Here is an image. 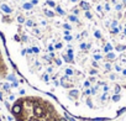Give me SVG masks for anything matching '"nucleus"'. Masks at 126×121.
Instances as JSON below:
<instances>
[{
    "label": "nucleus",
    "instance_id": "nucleus-1",
    "mask_svg": "<svg viewBox=\"0 0 126 121\" xmlns=\"http://www.w3.org/2000/svg\"><path fill=\"white\" fill-rule=\"evenodd\" d=\"M11 63L71 115L126 111V0H0Z\"/></svg>",
    "mask_w": 126,
    "mask_h": 121
},
{
    "label": "nucleus",
    "instance_id": "nucleus-2",
    "mask_svg": "<svg viewBox=\"0 0 126 121\" xmlns=\"http://www.w3.org/2000/svg\"><path fill=\"white\" fill-rule=\"evenodd\" d=\"M16 121H68L48 95L43 93H27L16 98L11 106Z\"/></svg>",
    "mask_w": 126,
    "mask_h": 121
},
{
    "label": "nucleus",
    "instance_id": "nucleus-3",
    "mask_svg": "<svg viewBox=\"0 0 126 121\" xmlns=\"http://www.w3.org/2000/svg\"><path fill=\"white\" fill-rule=\"evenodd\" d=\"M10 72V67L6 60V56H5V51L3 48L1 41H0V79H4L9 76Z\"/></svg>",
    "mask_w": 126,
    "mask_h": 121
}]
</instances>
